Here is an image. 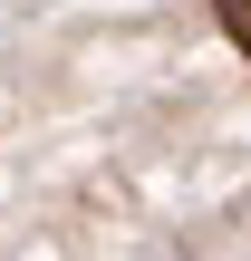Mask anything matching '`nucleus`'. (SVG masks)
<instances>
[{
	"instance_id": "obj_1",
	"label": "nucleus",
	"mask_w": 251,
	"mask_h": 261,
	"mask_svg": "<svg viewBox=\"0 0 251 261\" xmlns=\"http://www.w3.org/2000/svg\"><path fill=\"white\" fill-rule=\"evenodd\" d=\"M222 29H232V48L251 58V0H222Z\"/></svg>"
}]
</instances>
